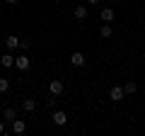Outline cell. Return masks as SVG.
<instances>
[{
  "label": "cell",
  "mask_w": 145,
  "mask_h": 136,
  "mask_svg": "<svg viewBox=\"0 0 145 136\" xmlns=\"http://www.w3.org/2000/svg\"><path fill=\"white\" fill-rule=\"evenodd\" d=\"M123 97H126V92H123V88H121V85H114V88L109 90V100H114V102H121Z\"/></svg>",
  "instance_id": "1"
},
{
  "label": "cell",
  "mask_w": 145,
  "mask_h": 136,
  "mask_svg": "<svg viewBox=\"0 0 145 136\" xmlns=\"http://www.w3.org/2000/svg\"><path fill=\"white\" fill-rule=\"evenodd\" d=\"M15 66L20 68V71H27V68L31 66V61H29V56H27V53L22 51V56H17V58H15Z\"/></svg>",
  "instance_id": "2"
},
{
  "label": "cell",
  "mask_w": 145,
  "mask_h": 136,
  "mask_svg": "<svg viewBox=\"0 0 145 136\" xmlns=\"http://www.w3.org/2000/svg\"><path fill=\"white\" fill-rule=\"evenodd\" d=\"M48 90H51V95H63V90H65V85H63V80H51V85H48Z\"/></svg>",
  "instance_id": "3"
},
{
  "label": "cell",
  "mask_w": 145,
  "mask_h": 136,
  "mask_svg": "<svg viewBox=\"0 0 145 136\" xmlns=\"http://www.w3.org/2000/svg\"><path fill=\"white\" fill-rule=\"evenodd\" d=\"M53 124L56 126H65L68 124V114L65 112H53Z\"/></svg>",
  "instance_id": "4"
},
{
  "label": "cell",
  "mask_w": 145,
  "mask_h": 136,
  "mask_svg": "<svg viewBox=\"0 0 145 136\" xmlns=\"http://www.w3.org/2000/svg\"><path fill=\"white\" fill-rule=\"evenodd\" d=\"M70 63H72V66H85V63H87V61H85V56H82V53H80V51H75V53H72V56H70Z\"/></svg>",
  "instance_id": "5"
},
{
  "label": "cell",
  "mask_w": 145,
  "mask_h": 136,
  "mask_svg": "<svg viewBox=\"0 0 145 136\" xmlns=\"http://www.w3.org/2000/svg\"><path fill=\"white\" fill-rule=\"evenodd\" d=\"M12 131H15V134H24L27 131V124L22 119H12Z\"/></svg>",
  "instance_id": "6"
},
{
  "label": "cell",
  "mask_w": 145,
  "mask_h": 136,
  "mask_svg": "<svg viewBox=\"0 0 145 136\" xmlns=\"http://www.w3.org/2000/svg\"><path fill=\"white\" fill-rule=\"evenodd\" d=\"M72 15L78 17V20H87V7H85V5H78L75 10H72Z\"/></svg>",
  "instance_id": "7"
},
{
  "label": "cell",
  "mask_w": 145,
  "mask_h": 136,
  "mask_svg": "<svg viewBox=\"0 0 145 136\" xmlns=\"http://www.w3.org/2000/svg\"><path fill=\"white\" fill-rule=\"evenodd\" d=\"M5 44H7V49H17V46H20V37L10 34V37H5Z\"/></svg>",
  "instance_id": "8"
},
{
  "label": "cell",
  "mask_w": 145,
  "mask_h": 136,
  "mask_svg": "<svg viewBox=\"0 0 145 136\" xmlns=\"http://www.w3.org/2000/svg\"><path fill=\"white\" fill-rule=\"evenodd\" d=\"M17 117V112H15V107H5L3 110V119H7V121H12Z\"/></svg>",
  "instance_id": "9"
},
{
  "label": "cell",
  "mask_w": 145,
  "mask_h": 136,
  "mask_svg": "<svg viewBox=\"0 0 145 136\" xmlns=\"http://www.w3.org/2000/svg\"><path fill=\"white\" fill-rule=\"evenodd\" d=\"M102 20L104 22H111V20H114V10H111V7H102Z\"/></svg>",
  "instance_id": "10"
},
{
  "label": "cell",
  "mask_w": 145,
  "mask_h": 136,
  "mask_svg": "<svg viewBox=\"0 0 145 136\" xmlns=\"http://www.w3.org/2000/svg\"><path fill=\"white\" fill-rule=\"evenodd\" d=\"M36 110V100L34 97H27L24 100V112H34Z\"/></svg>",
  "instance_id": "11"
},
{
  "label": "cell",
  "mask_w": 145,
  "mask_h": 136,
  "mask_svg": "<svg viewBox=\"0 0 145 136\" xmlns=\"http://www.w3.org/2000/svg\"><path fill=\"white\" fill-rule=\"evenodd\" d=\"M99 37H102V39H109V37H111V27H109V24H102V27H99Z\"/></svg>",
  "instance_id": "12"
},
{
  "label": "cell",
  "mask_w": 145,
  "mask_h": 136,
  "mask_svg": "<svg viewBox=\"0 0 145 136\" xmlns=\"http://www.w3.org/2000/svg\"><path fill=\"white\" fill-rule=\"evenodd\" d=\"M135 90H138V85H135V83H133V80H128V83H126V85H123V92H126V95H133V92H135Z\"/></svg>",
  "instance_id": "13"
},
{
  "label": "cell",
  "mask_w": 145,
  "mask_h": 136,
  "mask_svg": "<svg viewBox=\"0 0 145 136\" xmlns=\"http://www.w3.org/2000/svg\"><path fill=\"white\" fill-rule=\"evenodd\" d=\"M0 63H3V66H5V68H10V66H15V58H12L10 53H5V56L0 58Z\"/></svg>",
  "instance_id": "14"
},
{
  "label": "cell",
  "mask_w": 145,
  "mask_h": 136,
  "mask_svg": "<svg viewBox=\"0 0 145 136\" xmlns=\"http://www.w3.org/2000/svg\"><path fill=\"white\" fill-rule=\"evenodd\" d=\"M7 88H10V80H7V78H0V92H7Z\"/></svg>",
  "instance_id": "15"
},
{
  "label": "cell",
  "mask_w": 145,
  "mask_h": 136,
  "mask_svg": "<svg viewBox=\"0 0 145 136\" xmlns=\"http://www.w3.org/2000/svg\"><path fill=\"white\" fill-rule=\"evenodd\" d=\"M20 49H22V51H27V49H29V42H27V39L22 42V39H20Z\"/></svg>",
  "instance_id": "16"
},
{
  "label": "cell",
  "mask_w": 145,
  "mask_h": 136,
  "mask_svg": "<svg viewBox=\"0 0 145 136\" xmlns=\"http://www.w3.org/2000/svg\"><path fill=\"white\" fill-rule=\"evenodd\" d=\"M7 5H17V3H20V0H5Z\"/></svg>",
  "instance_id": "17"
},
{
  "label": "cell",
  "mask_w": 145,
  "mask_h": 136,
  "mask_svg": "<svg viewBox=\"0 0 145 136\" xmlns=\"http://www.w3.org/2000/svg\"><path fill=\"white\" fill-rule=\"evenodd\" d=\"M3 131H5V124H3V121H0V134H3Z\"/></svg>",
  "instance_id": "18"
},
{
  "label": "cell",
  "mask_w": 145,
  "mask_h": 136,
  "mask_svg": "<svg viewBox=\"0 0 145 136\" xmlns=\"http://www.w3.org/2000/svg\"><path fill=\"white\" fill-rule=\"evenodd\" d=\"M87 3H89V5H97V3H99V0H87Z\"/></svg>",
  "instance_id": "19"
}]
</instances>
